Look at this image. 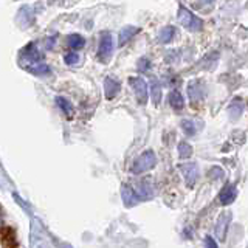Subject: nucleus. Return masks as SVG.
I'll list each match as a JSON object with an SVG mask.
<instances>
[{
    "label": "nucleus",
    "mask_w": 248,
    "mask_h": 248,
    "mask_svg": "<svg viewBox=\"0 0 248 248\" xmlns=\"http://www.w3.org/2000/svg\"><path fill=\"white\" fill-rule=\"evenodd\" d=\"M151 96H152L154 104L158 106L160 101H161V84L158 81H152V84H151Z\"/></svg>",
    "instance_id": "dca6fc26"
},
{
    "label": "nucleus",
    "mask_w": 248,
    "mask_h": 248,
    "mask_svg": "<svg viewBox=\"0 0 248 248\" xmlns=\"http://www.w3.org/2000/svg\"><path fill=\"white\" fill-rule=\"evenodd\" d=\"M56 104H58V107L61 108V110L68 116V118L73 115V107H72V104H70V101L65 99L64 96H58L56 98Z\"/></svg>",
    "instance_id": "2eb2a0df"
},
{
    "label": "nucleus",
    "mask_w": 248,
    "mask_h": 248,
    "mask_svg": "<svg viewBox=\"0 0 248 248\" xmlns=\"http://www.w3.org/2000/svg\"><path fill=\"white\" fill-rule=\"evenodd\" d=\"M242 110H244V106L242 103H240V99H234L231 103L230 106V115H231V118H234L237 120L240 115H242Z\"/></svg>",
    "instance_id": "f3484780"
},
{
    "label": "nucleus",
    "mask_w": 248,
    "mask_h": 248,
    "mask_svg": "<svg viewBox=\"0 0 248 248\" xmlns=\"http://www.w3.org/2000/svg\"><path fill=\"white\" fill-rule=\"evenodd\" d=\"M178 22L182 23V27H185L188 31H200L203 28V20L199 19L196 14H192L189 10H186L185 6L178 8Z\"/></svg>",
    "instance_id": "f257e3e1"
},
{
    "label": "nucleus",
    "mask_w": 248,
    "mask_h": 248,
    "mask_svg": "<svg viewBox=\"0 0 248 248\" xmlns=\"http://www.w3.org/2000/svg\"><path fill=\"white\" fill-rule=\"evenodd\" d=\"M137 68L140 70V72H147V70L151 68V61L147 59V58H141V59L138 61Z\"/></svg>",
    "instance_id": "aec40b11"
},
{
    "label": "nucleus",
    "mask_w": 248,
    "mask_h": 248,
    "mask_svg": "<svg viewBox=\"0 0 248 248\" xmlns=\"http://www.w3.org/2000/svg\"><path fill=\"white\" fill-rule=\"evenodd\" d=\"M3 230V222H2V216H0V231Z\"/></svg>",
    "instance_id": "5701e85b"
},
{
    "label": "nucleus",
    "mask_w": 248,
    "mask_h": 248,
    "mask_svg": "<svg viewBox=\"0 0 248 248\" xmlns=\"http://www.w3.org/2000/svg\"><path fill=\"white\" fill-rule=\"evenodd\" d=\"M67 45H68L72 50L78 51V50H81L82 46L85 45V39H84L81 34H70V36L67 37Z\"/></svg>",
    "instance_id": "f8f14e48"
},
{
    "label": "nucleus",
    "mask_w": 248,
    "mask_h": 248,
    "mask_svg": "<svg viewBox=\"0 0 248 248\" xmlns=\"http://www.w3.org/2000/svg\"><path fill=\"white\" fill-rule=\"evenodd\" d=\"M155 163H157L155 154L152 151H146V152H143L134 161V165H132V172H134V174H141V172H144V170L152 169L155 166Z\"/></svg>",
    "instance_id": "7ed1b4c3"
},
{
    "label": "nucleus",
    "mask_w": 248,
    "mask_h": 248,
    "mask_svg": "<svg viewBox=\"0 0 248 248\" xmlns=\"http://www.w3.org/2000/svg\"><path fill=\"white\" fill-rule=\"evenodd\" d=\"M64 61L67 65H75V64H78V61H79V56H78V53H67Z\"/></svg>",
    "instance_id": "412c9836"
},
{
    "label": "nucleus",
    "mask_w": 248,
    "mask_h": 248,
    "mask_svg": "<svg viewBox=\"0 0 248 248\" xmlns=\"http://www.w3.org/2000/svg\"><path fill=\"white\" fill-rule=\"evenodd\" d=\"M169 104L172 108H175V110H182L183 106H185V99H183V95L178 90H172L169 93Z\"/></svg>",
    "instance_id": "9b49d317"
},
{
    "label": "nucleus",
    "mask_w": 248,
    "mask_h": 248,
    "mask_svg": "<svg viewBox=\"0 0 248 248\" xmlns=\"http://www.w3.org/2000/svg\"><path fill=\"white\" fill-rule=\"evenodd\" d=\"M178 154H180L182 158H189L192 154V147L188 143H180L178 144Z\"/></svg>",
    "instance_id": "6ab92c4d"
},
{
    "label": "nucleus",
    "mask_w": 248,
    "mask_h": 248,
    "mask_svg": "<svg viewBox=\"0 0 248 248\" xmlns=\"http://www.w3.org/2000/svg\"><path fill=\"white\" fill-rule=\"evenodd\" d=\"M25 70H28L30 73L33 75H46L50 73V67L44 64V62H34V64H30L28 67H25Z\"/></svg>",
    "instance_id": "ddd939ff"
},
{
    "label": "nucleus",
    "mask_w": 248,
    "mask_h": 248,
    "mask_svg": "<svg viewBox=\"0 0 248 248\" xmlns=\"http://www.w3.org/2000/svg\"><path fill=\"white\" fill-rule=\"evenodd\" d=\"M234 199H236V188L234 186H231V185H228V186H225V188L220 191V194H219V200H220V203L222 205H230V203H232L234 202Z\"/></svg>",
    "instance_id": "1a4fd4ad"
},
{
    "label": "nucleus",
    "mask_w": 248,
    "mask_h": 248,
    "mask_svg": "<svg viewBox=\"0 0 248 248\" xmlns=\"http://www.w3.org/2000/svg\"><path fill=\"white\" fill-rule=\"evenodd\" d=\"M129 84H130V87L134 89V92H135V96L138 99V103L140 104H146L147 98H149V87H147V82L143 79V78L130 76L129 78Z\"/></svg>",
    "instance_id": "20e7f679"
},
{
    "label": "nucleus",
    "mask_w": 248,
    "mask_h": 248,
    "mask_svg": "<svg viewBox=\"0 0 248 248\" xmlns=\"http://www.w3.org/2000/svg\"><path fill=\"white\" fill-rule=\"evenodd\" d=\"M42 58H44L42 53L36 48V45L34 44H30L20 53V65L25 68L30 64H34V62H41Z\"/></svg>",
    "instance_id": "39448f33"
},
{
    "label": "nucleus",
    "mask_w": 248,
    "mask_h": 248,
    "mask_svg": "<svg viewBox=\"0 0 248 248\" xmlns=\"http://www.w3.org/2000/svg\"><path fill=\"white\" fill-rule=\"evenodd\" d=\"M188 93H189V98L192 101V104L194 103H199V101L203 99V89H202V85L200 82H191L189 84V87H188Z\"/></svg>",
    "instance_id": "9d476101"
},
{
    "label": "nucleus",
    "mask_w": 248,
    "mask_h": 248,
    "mask_svg": "<svg viewBox=\"0 0 248 248\" xmlns=\"http://www.w3.org/2000/svg\"><path fill=\"white\" fill-rule=\"evenodd\" d=\"M182 129H183V132L186 135H194L197 132L196 124H194V121H191V120H183L182 121Z\"/></svg>",
    "instance_id": "a211bd4d"
},
{
    "label": "nucleus",
    "mask_w": 248,
    "mask_h": 248,
    "mask_svg": "<svg viewBox=\"0 0 248 248\" xmlns=\"http://www.w3.org/2000/svg\"><path fill=\"white\" fill-rule=\"evenodd\" d=\"M203 2H206V3H213L214 0H203Z\"/></svg>",
    "instance_id": "b1692460"
},
{
    "label": "nucleus",
    "mask_w": 248,
    "mask_h": 248,
    "mask_svg": "<svg viewBox=\"0 0 248 248\" xmlns=\"http://www.w3.org/2000/svg\"><path fill=\"white\" fill-rule=\"evenodd\" d=\"M121 89V85L118 81H115L113 78L107 76L104 79V95L107 99H113L116 95H118V92Z\"/></svg>",
    "instance_id": "0eeeda50"
},
{
    "label": "nucleus",
    "mask_w": 248,
    "mask_h": 248,
    "mask_svg": "<svg viewBox=\"0 0 248 248\" xmlns=\"http://www.w3.org/2000/svg\"><path fill=\"white\" fill-rule=\"evenodd\" d=\"M174 34H175V28L169 25V27L161 28V31L158 33V39H160L161 44H168V42L172 41Z\"/></svg>",
    "instance_id": "4468645a"
},
{
    "label": "nucleus",
    "mask_w": 248,
    "mask_h": 248,
    "mask_svg": "<svg viewBox=\"0 0 248 248\" xmlns=\"http://www.w3.org/2000/svg\"><path fill=\"white\" fill-rule=\"evenodd\" d=\"M140 33V28L138 27H124L121 31H120V36H118V45L123 46V45H126L132 37H134L135 34Z\"/></svg>",
    "instance_id": "6e6552de"
},
{
    "label": "nucleus",
    "mask_w": 248,
    "mask_h": 248,
    "mask_svg": "<svg viewBox=\"0 0 248 248\" xmlns=\"http://www.w3.org/2000/svg\"><path fill=\"white\" fill-rule=\"evenodd\" d=\"M205 244H206V248H219V247H217V244H216V240L211 236H206Z\"/></svg>",
    "instance_id": "4be33fe9"
},
{
    "label": "nucleus",
    "mask_w": 248,
    "mask_h": 248,
    "mask_svg": "<svg viewBox=\"0 0 248 248\" xmlns=\"http://www.w3.org/2000/svg\"><path fill=\"white\" fill-rule=\"evenodd\" d=\"M67 248H72V247H67Z\"/></svg>",
    "instance_id": "393cba45"
},
{
    "label": "nucleus",
    "mask_w": 248,
    "mask_h": 248,
    "mask_svg": "<svg viewBox=\"0 0 248 248\" xmlns=\"http://www.w3.org/2000/svg\"><path fill=\"white\" fill-rule=\"evenodd\" d=\"M112 53H113V37L108 31H104V33H101V39H99L98 61L103 62V64H107L112 58Z\"/></svg>",
    "instance_id": "f03ea898"
},
{
    "label": "nucleus",
    "mask_w": 248,
    "mask_h": 248,
    "mask_svg": "<svg viewBox=\"0 0 248 248\" xmlns=\"http://www.w3.org/2000/svg\"><path fill=\"white\" fill-rule=\"evenodd\" d=\"M180 170H182V174H183L185 180H186V183H188L189 188H191V186H194V183H196L197 178H199L197 166L192 165V163H186V165L180 166Z\"/></svg>",
    "instance_id": "423d86ee"
}]
</instances>
